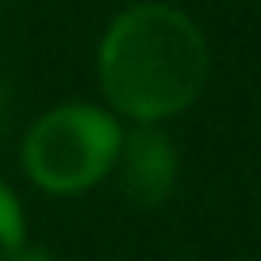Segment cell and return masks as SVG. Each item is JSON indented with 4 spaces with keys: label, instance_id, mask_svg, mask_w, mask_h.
<instances>
[{
    "label": "cell",
    "instance_id": "277c9868",
    "mask_svg": "<svg viewBox=\"0 0 261 261\" xmlns=\"http://www.w3.org/2000/svg\"><path fill=\"white\" fill-rule=\"evenodd\" d=\"M23 253V212L16 196L0 185V261H16Z\"/></svg>",
    "mask_w": 261,
    "mask_h": 261
},
{
    "label": "cell",
    "instance_id": "7a4b0ae2",
    "mask_svg": "<svg viewBox=\"0 0 261 261\" xmlns=\"http://www.w3.org/2000/svg\"><path fill=\"white\" fill-rule=\"evenodd\" d=\"M123 130L92 104H62L46 112L23 139V169L42 192L73 196L115 169Z\"/></svg>",
    "mask_w": 261,
    "mask_h": 261
},
{
    "label": "cell",
    "instance_id": "6da1fadb",
    "mask_svg": "<svg viewBox=\"0 0 261 261\" xmlns=\"http://www.w3.org/2000/svg\"><path fill=\"white\" fill-rule=\"evenodd\" d=\"M207 39L173 4H135L100 39V89L115 112L158 123L185 112L207 81Z\"/></svg>",
    "mask_w": 261,
    "mask_h": 261
},
{
    "label": "cell",
    "instance_id": "3957f363",
    "mask_svg": "<svg viewBox=\"0 0 261 261\" xmlns=\"http://www.w3.org/2000/svg\"><path fill=\"white\" fill-rule=\"evenodd\" d=\"M115 165H119V188L139 207H158L177 185V150L150 123H142L119 142Z\"/></svg>",
    "mask_w": 261,
    "mask_h": 261
}]
</instances>
